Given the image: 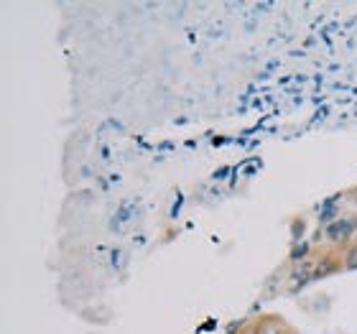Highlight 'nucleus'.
<instances>
[{"label":"nucleus","mask_w":357,"mask_h":334,"mask_svg":"<svg viewBox=\"0 0 357 334\" xmlns=\"http://www.w3.org/2000/svg\"><path fill=\"white\" fill-rule=\"evenodd\" d=\"M357 227V220H350V222H340V225H332L329 227V238L332 240H340V238H347L352 230Z\"/></svg>","instance_id":"f257e3e1"},{"label":"nucleus","mask_w":357,"mask_h":334,"mask_svg":"<svg viewBox=\"0 0 357 334\" xmlns=\"http://www.w3.org/2000/svg\"><path fill=\"white\" fill-rule=\"evenodd\" d=\"M347 263H350V266H357V248L347 255Z\"/></svg>","instance_id":"f03ea898"}]
</instances>
